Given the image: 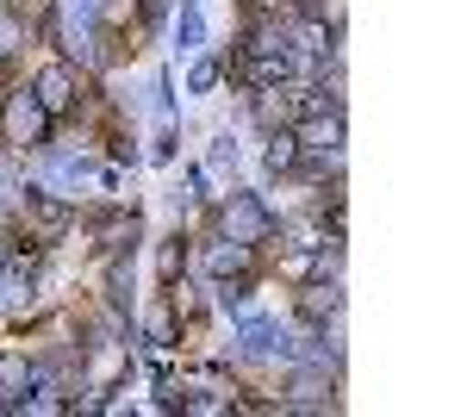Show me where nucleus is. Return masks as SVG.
Listing matches in <instances>:
<instances>
[{
  "instance_id": "nucleus-4",
  "label": "nucleus",
  "mask_w": 467,
  "mask_h": 417,
  "mask_svg": "<svg viewBox=\"0 0 467 417\" xmlns=\"http://www.w3.org/2000/svg\"><path fill=\"white\" fill-rule=\"evenodd\" d=\"M26 218H32V231L44 237V244H57V237L75 224L69 200H63V193H50V187H32V193H26Z\"/></svg>"
},
{
  "instance_id": "nucleus-14",
  "label": "nucleus",
  "mask_w": 467,
  "mask_h": 417,
  "mask_svg": "<svg viewBox=\"0 0 467 417\" xmlns=\"http://www.w3.org/2000/svg\"><path fill=\"white\" fill-rule=\"evenodd\" d=\"M144 337H150V349H175V343H181V330H175V299H169V306H156V312L144 318Z\"/></svg>"
},
{
  "instance_id": "nucleus-1",
  "label": "nucleus",
  "mask_w": 467,
  "mask_h": 417,
  "mask_svg": "<svg viewBox=\"0 0 467 417\" xmlns=\"http://www.w3.org/2000/svg\"><path fill=\"white\" fill-rule=\"evenodd\" d=\"M0 125H6V143L13 150H26V156H37L44 143H50V112H44V100H37L32 88H13L6 94V106H0Z\"/></svg>"
},
{
  "instance_id": "nucleus-17",
  "label": "nucleus",
  "mask_w": 467,
  "mask_h": 417,
  "mask_svg": "<svg viewBox=\"0 0 467 417\" xmlns=\"http://www.w3.org/2000/svg\"><path fill=\"white\" fill-rule=\"evenodd\" d=\"M187 88H193V94H213V88H218V63H213V57H200V63L187 69Z\"/></svg>"
},
{
  "instance_id": "nucleus-3",
  "label": "nucleus",
  "mask_w": 467,
  "mask_h": 417,
  "mask_svg": "<svg viewBox=\"0 0 467 417\" xmlns=\"http://www.w3.org/2000/svg\"><path fill=\"white\" fill-rule=\"evenodd\" d=\"M281 412H337V386L324 374V361H306V368L281 386Z\"/></svg>"
},
{
  "instance_id": "nucleus-12",
  "label": "nucleus",
  "mask_w": 467,
  "mask_h": 417,
  "mask_svg": "<svg viewBox=\"0 0 467 417\" xmlns=\"http://www.w3.org/2000/svg\"><path fill=\"white\" fill-rule=\"evenodd\" d=\"M275 330H281V324H275V318H244V330H237V355H275Z\"/></svg>"
},
{
  "instance_id": "nucleus-15",
  "label": "nucleus",
  "mask_w": 467,
  "mask_h": 417,
  "mask_svg": "<svg viewBox=\"0 0 467 417\" xmlns=\"http://www.w3.org/2000/svg\"><path fill=\"white\" fill-rule=\"evenodd\" d=\"M218 306H224V312H244V306H250V275H244V268H237V280L218 275Z\"/></svg>"
},
{
  "instance_id": "nucleus-21",
  "label": "nucleus",
  "mask_w": 467,
  "mask_h": 417,
  "mask_svg": "<svg viewBox=\"0 0 467 417\" xmlns=\"http://www.w3.org/2000/svg\"><path fill=\"white\" fill-rule=\"evenodd\" d=\"M0 412H6V405H0Z\"/></svg>"
},
{
  "instance_id": "nucleus-20",
  "label": "nucleus",
  "mask_w": 467,
  "mask_h": 417,
  "mask_svg": "<svg viewBox=\"0 0 467 417\" xmlns=\"http://www.w3.org/2000/svg\"><path fill=\"white\" fill-rule=\"evenodd\" d=\"M0 268H6V244H0Z\"/></svg>"
},
{
  "instance_id": "nucleus-13",
  "label": "nucleus",
  "mask_w": 467,
  "mask_h": 417,
  "mask_svg": "<svg viewBox=\"0 0 467 417\" xmlns=\"http://www.w3.org/2000/svg\"><path fill=\"white\" fill-rule=\"evenodd\" d=\"M250 255H255L250 244H231V237H218V244L206 249V268H213V275H237V268H250Z\"/></svg>"
},
{
  "instance_id": "nucleus-11",
  "label": "nucleus",
  "mask_w": 467,
  "mask_h": 417,
  "mask_svg": "<svg viewBox=\"0 0 467 417\" xmlns=\"http://www.w3.org/2000/svg\"><path fill=\"white\" fill-rule=\"evenodd\" d=\"M206 44V0H181V19H175V50L193 57Z\"/></svg>"
},
{
  "instance_id": "nucleus-9",
  "label": "nucleus",
  "mask_w": 467,
  "mask_h": 417,
  "mask_svg": "<svg viewBox=\"0 0 467 417\" xmlns=\"http://www.w3.org/2000/svg\"><path fill=\"white\" fill-rule=\"evenodd\" d=\"M26 392H32V355L6 349V355H0V405H19Z\"/></svg>"
},
{
  "instance_id": "nucleus-16",
  "label": "nucleus",
  "mask_w": 467,
  "mask_h": 417,
  "mask_svg": "<svg viewBox=\"0 0 467 417\" xmlns=\"http://www.w3.org/2000/svg\"><path fill=\"white\" fill-rule=\"evenodd\" d=\"M181 268H187V249H181V237H169V244L156 249V275H162V280H175Z\"/></svg>"
},
{
  "instance_id": "nucleus-19",
  "label": "nucleus",
  "mask_w": 467,
  "mask_h": 417,
  "mask_svg": "<svg viewBox=\"0 0 467 417\" xmlns=\"http://www.w3.org/2000/svg\"><path fill=\"white\" fill-rule=\"evenodd\" d=\"M175 119H162V131H156V150H150V156H156V162H175Z\"/></svg>"
},
{
  "instance_id": "nucleus-2",
  "label": "nucleus",
  "mask_w": 467,
  "mask_h": 417,
  "mask_svg": "<svg viewBox=\"0 0 467 417\" xmlns=\"http://www.w3.org/2000/svg\"><path fill=\"white\" fill-rule=\"evenodd\" d=\"M281 231V218L268 212V200L262 193H231L224 206H218V237H231V244H268Z\"/></svg>"
},
{
  "instance_id": "nucleus-8",
  "label": "nucleus",
  "mask_w": 467,
  "mask_h": 417,
  "mask_svg": "<svg viewBox=\"0 0 467 417\" xmlns=\"http://www.w3.org/2000/svg\"><path fill=\"white\" fill-rule=\"evenodd\" d=\"M343 312V287L337 280H306L299 287V318L306 324H324V318H337Z\"/></svg>"
},
{
  "instance_id": "nucleus-18",
  "label": "nucleus",
  "mask_w": 467,
  "mask_h": 417,
  "mask_svg": "<svg viewBox=\"0 0 467 417\" xmlns=\"http://www.w3.org/2000/svg\"><path fill=\"white\" fill-rule=\"evenodd\" d=\"M237 156H244V150H237V131H218L213 138V169H237Z\"/></svg>"
},
{
  "instance_id": "nucleus-5",
  "label": "nucleus",
  "mask_w": 467,
  "mask_h": 417,
  "mask_svg": "<svg viewBox=\"0 0 467 417\" xmlns=\"http://www.w3.org/2000/svg\"><path fill=\"white\" fill-rule=\"evenodd\" d=\"M293 138L312 156H343V112H306V125H293Z\"/></svg>"
},
{
  "instance_id": "nucleus-10",
  "label": "nucleus",
  "mask_w": 467,
  "mask_h": 417,
  "mask_svg": "<svg viewBox=\"0 0 467 417\" xmlns=\"http://www.w3.org/2000/svg\"><path fill=\"white\" fill-rule=\"evenodd\" d=\"M262 162H268V174H287V169H299V138H293V125H268Z\"/></svg>"
},
{
  "instance_id": "nucleus-7",
  "label": "nucleus",
  "mask_w": 467,
  "mask_h": 417,
  "mask_svg": "<svg viewBox=\"0 0 467 417\" xmlns=\"http://www.w3.org/2000/svg\"><path fill=\"white\" fill-rule=\"evenodd\" d=\"M88 231L107 255H119V249L138 244V212H100V218H88Z\"/></svg>"
},
{
  "instance_id": "nucleus-6",
  "label": "nucleus",
  "mask_w": 467,
  "mask_h": 417,
  "mask_svg": "<svg viewBox=\"0 0 467 417\" xmlns=\"http://www.w3.org/2000/svg\"><path fill=\"white\" fill-rule=\"evenodd\" d=\"M32 94L44 100V112H50V119H63V112L75 106V69H69V63H50V69L32 81Z\"/></svg>"
}]
</instances>
